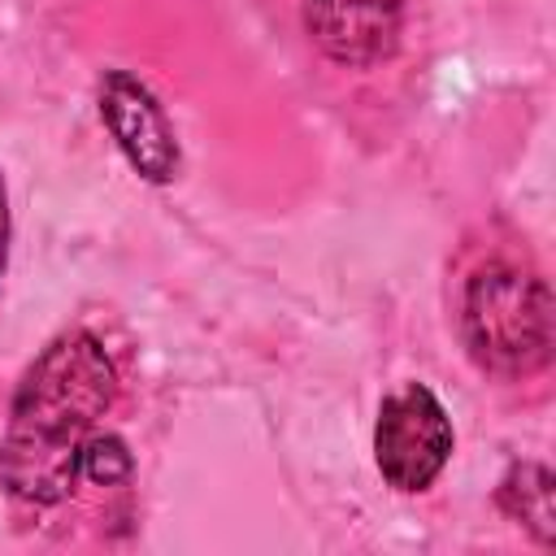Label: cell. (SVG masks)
<instances>
[{"instance_id": "6da1fadb", "label": "cell", "mask_w": 556, "mask_h": 556, "mask_svg": "<svg viewBox=\"0 0 556 556\" xmlns=\"http://www.w3.org/2000/svg\"><path fill=\"white\" fill-rule=\"evenodd\" d=\"M117 395V369L87 330L56 334L22 374L0 439V482L22 504H61L78 482V452Z\"/></svg>"}, {"instance_id": "7a4b0ae2", "label": "cell", "mask_w": 556, "mask_h": 556, "mask_svg": "<svg viewBox=\"0 0 556 556\" xmlns=\"http://www.w3.org/2000/svg\"><path fill=\"white\" fill-rule=\"evenodd\" d=\"M460 334L478 369L495 378H530L552 361V291L513 261L469 274L460 295Z\"/></svg>"}, {"instance_id": "3957f363", "label": "cell", "mask_w": 556, "mask_h": 556, "mask_svg": "<svg viewBox=\"0 0 556 556\" xmlns=\"http://www.w3.org/2000/svg\"><path fill=\"white\" fill-rule=\"evenodd\" d=\"M452 443H456L452 417L426 382H408L378 404L374 460H378V473L387 486H395L404 495L426 491L443 473Z\"/></svg>"}, {"instance_id": "277c9868", "label": "cell", "mask_w": 556, "mask_h": 556, "mask_svg": "<svg viewBox=\"0 0 556 556\" xmlns=\"http://www.w3.org/2000/svg\"><path fill=\"white\" fill-rule=\"evenodd\" d=\"M100 117L113 135V143L122 148V156L130 161V169L148 182H169L178 174V139L161 113V104L152 100V91L126 74V70H109L100 83Z\"/></svg>"}, {"instance_id": "5b68a950", "label": "cell", "mask_w": 556, "mask_h": 556, "mask_svg": "<svg viewBox=\"0 0 556 556\" xmlns=\"http://www.w3.org/2000/svg\"><path fill=\"white\" fill-rule=\"evenodd\" d=\"M308 39L348 70L382 65L404 35V0H304Z\"/></svg>"}, {"instance_id": "8992f818", "label": "cell", "mask_w": 556, "mask_h": 556, "mask_svg": "<svg viewBox=\"0 0 556 556\" xmlns=\"http://www.w3.org/2000/svg\"><path fill=\"white\" fill-rule=\"evenodd\" d=\"M500 513H508L513 521H521L539 543H556V486L547 465L539 460H517L500 491H495Z\"/></svg>"}, {"instance_id": "52a82bcc", "label": "cell", "mask_w": 556, "mask_h": 556, "mask_svg": "<svg viewBox=\"0 0 556 556\" xmlns=\"http://www.w3.org/2000/svg\"><path fill=\"white\" fill-rule=\"evenodd\" d=\"M135 469L130 460V447L117 439V434H104V430H91L83 439V452H78V478L96 482V486H117L126 482Z\"/></svg>"}, {"instance_id": "ba28073f", "label": "cell", "mask_w": 556, "mask_h": 556, "mask_svg": "<svg viewBox=\"0 0 556 556\" xmlns=\"http://www.w3.org/2000/svg\"><path fill=\"white\" fill-rule=\"evenodd\" d=\"M9 261V191H4V174H0V274Z\"/></svg>"}]
</instances>
